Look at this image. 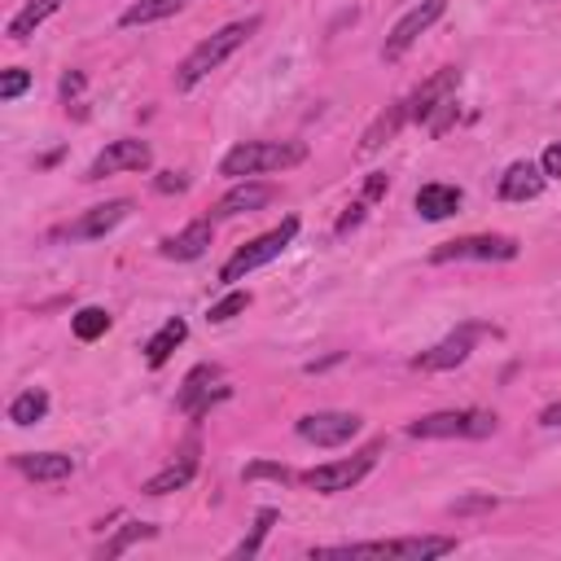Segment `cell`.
Segmentation results:
<instances>
[{
  "label": "cell",
  "mask_w": 561,
  "mask_h": 561,
  "mask_svg": "<svg viewBox=\"0 0 561 561\" xmlns=\"http://www.w3.org/2000/svg\"><path fill=\"white\" fill-rule=\"evenodd\" d=\"M57 9H61V0H26V4L9 18V39H13V44L31 39V35H35V26H39V22H48Z\"/></svg>",
  "instance_id": "cell-22"
},
{
  "label": "cell",
  "mask_w": 561,
  "mask_h": 561,
  "mask_svg": "<svg viewBox=\"0 0 561 561\" xmlns=\"http://www.w3.org/2000/svg\"><path fill=\"white\" fill-rule=\"evenodd\" d=\"M70 329H75L79 342H96V337L110 333V311H105V307H79V311L70 316Z\"/></svg>",
  "instance_id": "cell-26"
},
{
  "label": "cell",
  "mask_w": 561,
  "mask_h": 561,
  "mask_svg": "<svg viewBox=\"0 0 561 561\" xmlns=\"http://www.w3.org/2000/svg\"><path fill=\"white\" fill-rule=\"evenodd\" d=\"M26 88H31V70H18V66H13V70H4V75H0V101L22 96Z\"/></svg>",
  "instance_id": "cell-31"
},
{
  "label": "cell",
  "mask_w": 561,
  "mask_h": 561,
  "mask_svg": "<svg viewBox=\"0 0 561 561\" xmlns=\"http://www.w3.org/2000/svg\"><path fill=\"white\" fill-rule=\"evenodd\" d=\"M153 188H158V193H184V188H188V175H180V171H162V175L153 180Z\"/></svg>",
  "instance_id": "cell-33"
},
{
  "label": "cell",
  "mask_w": 561,
  "mask_h": 561,
  "mask_svg": "<svg viewBox=\"0 0 561 561\" xmlns=\"http://www.w3.org/2000/svg\"><path fill=\"white\" fill-rule=\"evenodd\" d=\"M307 158V145L302 140H241L224 153L219 171L232 175V180H250V175H263V171H285V167H298Z\"/></svg>",
  "instance_id": "cell-2"
},
{
  "label": "cell",
  "mask_w": 561,
  "mask_h": 561,
  "mask_svg": "<svg viewBox=\"0 0 561 561\" xmlns=\"http://www.w3.org/2000/svg\"><path fill=\"white\" fill-rule=\"evenodd\" d=\"M412 438H486L495 434V412L486 408H447V412H430L416 416L408 425Z\"/></svg>",
  "instance_id": "cell-3"
},
{
  "label": "cell",
  "mask_w": 561,
  "mask_h": 561,
  "mask_svg": "<svg viewBox=\"0 0 561 561\" xmlns=\"http://www.w3.org/2000/svg\"><path fill=\"white\" fill-rule=\"evenodd\" d=\"M543 167L539 162H530V158H522V162H513L504 175H500V197L504 202H530V197H539L543 193Z\"/></svg>",
  "instance_id": "cell-14"
},
{
  "label": "cell",
  "mask_w": 561,
  "mask_h": 561,
  "mask_svg": "<svg viewBox=\"0 0 561 561\" xmlns=\"http://www.w3.org/2000/svg\"><path fill=\"white\" fill-rule=\"evenodd\" d=\"M184 337H188V324H184L180 316H171V320L145 342V359H149V368H162V364L171 359V351H175Z\"/></svg>",
  "instance_id": "cell-23"
},
{
  "label": "cell",
  "mask_w": 561,
  "mask_h": 561,
  "mask_svg": "<svg viewBox=\"0 0 561 561\" xmlns=\"http://www.w3.org/2000/svg\"><path fill=\"white\" fill-rule=\"evenodd\" d=\"M149 535H153V526H149V522H127V526H123V530L101 548V557H105V561H114V557H123L136 539H149Z\"/></svg>",
  "instance_id": "cell-29"
},
{
  "label": "cell",
  "mask_w": 561,
  "mask_h": 561,
  "mask_svg": "<svg viewBox=\"0 0 561 561\" xmlns=\"http://www.w3.org/2000/svg\"><path fill=\"white\" fill-rule=\"evenodd\" d=\"M359 219H364V202H351V206H346V215L337 219V237H342V232H351Z\"/></svg>",
  "instance_id": "cell-35"
},
{
  "label": "cell",
  "mask_w": 561,
  "mask_h": 561,
  "mask_svg": "<svg viewBox=\"0 0 561 561\" xmlns=\"http://www.w3.org/2000/svg\"><path fill=\"white\" fill-rule=\"evenodd\" d=\"M193 473H197V443H188V447H184V456H180V460H171L162 473H153L140 491H145V495H171V491L188 486V482H193Z\"/></svg>",
  "instance_id": "cell-19"
},
{
  "label": "cell",
  "mask_w": 561,
  "mask_h": 561,
  "mask_svg": "<svg viewBox=\"0 0 561 561\" xmlns=\"http://www.w3.org/2000/svg\"><path fill=\"white\" fill-rule=\"evenodd\" d=\"M44 412H48V390H39V386L22 390V394L9 403V421H13V425H35V421H44Z\"/></svg>",
  "instance_id": "cell-25"
},
{
  "label": "cell",
  "mask_w": 561,
  "mask_h": 561,
  "mask_svg": "<svg viewBox=\"0 0 561 561\" xmlns=\"http://www.w3.org/2000/svg\"><path fill=\"white\" fill-rule=\"evenodd\" d=\"M482 333H486V329H478V324H465V329L447 333L438 346L421 351V355L412 359V368H425V373H443V368H456V364H465V359H469V351H473V342H478Z\"/></svg>",
  "instance_id": "cell-10"
},
{
  "label": "cell",
  "mask_w": 561,
  "mask_h": 561,
  "mask_svg": "<svg viewBox=\"0 0 561 561\" xmlns=\"http://www.w3.org/2000/svg\"><path fill=\"white\" fill-rule=\"evenodd\" d=\"M210 381H219V368H215V364H197V368L184 377V386H180V399H175V403H180L184 412H206V408H210V399H224V394H228L224 386L210 394Z\"/></svg>",
  "instance_id": "cell-16"
},
{
  "label": "cell",
  "mask_w": 561,
  "mask_h": 561,
  "mask_svg": "<svg viewBox=\"0 0 561 561\" xmlns=\"http://www.w3.org/2000/svg\"><path fill=\"white\" fill-rule=\"evenodd\" d=\"M460 210V188L456 184H421L416 188V215L421 219H447Z\"/></svg>",
  "instance_id": "cell-21"
},
{
  "label": "cell",
  "mask_w": 561,
  "mask_h": 561,
  "mask_svg": "<svg viewBox=\"0 0 561 561\" xmlns=\"http://www.w3.org/2000/svg\"><path fill=\"white\" fill-rule=\"evenodd\" d=\"M254 478H272V482H294V469H289V465H276V460H254V465H245V482H254Z\"/></svg>",
  "instance_id": "cell-30"
},
{
  "label": "cell",
  "mask_w": 561,
  "mask_h": 561,
  "mask_svg": "<svg viewBox=\"0 0 561 561\" xmlns=\"http://www.w3.org/2000/svg\"><path fill=\"white\" fill-rule=\"evenodd\" d=\"M539 167H543V175H557L561 180V145H548L543 158H539Z\"/></svg>",
  "instance_id": "cell-34"
},
{
  "label": "cell",
  "mask_w": 561,
  "mask_h": 561,
  "mask_svg": "<svg viewBox=\"0 0 561 561\" xmlns=\"http://www.w3.org/2000/svg\"><path fill=\"white\" fill-rule=\"evenodd\" d=\"M276 197V188L272 184H259V180H237L219 202H215V219H232V215H250V210H259V206H267Z\"/></svg>",
  "instance_id": "cell-13"
},
{
  "label": "cell",
  "mask_w": 561,
  "mask_h": 561,
  "mask_svg": "<svg viewBox=\"0 0 561 561\" xmlns=\"http://www.w3.org/2000/svg\"><path fill=\"white\" fill-rule=\"evenodd\" d=\"M79 88H83V75H79V70H70V75H66V79H61V96H66V101H70V96H75V92H79Z\"/></svg>",
  "instance_id": "cell-38"
},
{
  "label": "cell",
  "mask_w": 561,
  "mask_h": 561,
  "mask_svg": "<svg viewBox=\"0 0 561 561\" xmlns=\"http://www.w3.org/2000/svg\"><path fill=\"white\" fill-rule=\"evenodd\" d=\"M294 232H298V219H294V215H289V219H280V228H272V232L254 237L250 245H241V250L219 267V280H224V285H232V280H241L245 272H254V267L272 263V259L294 241Z\"/></svg>",
  "instance_id": "cell-4"
},
{
  "label": "cell",
  "mask_w": 561,
  "mask_h": 561,
  "mask_svg": "<svg viewBox=\"0 0 561 561\" xmlns=\"http://www.w3.org/2000/svg\"><path fill=\"white\" fill-rule=\"evenodd\" d=\"M495 500L491 495H473V500H460V504H451V513H473V508H491Z\"/></svg>",
  "instance_id": "cell-37"
},
{
  "label": "cell",
  "mask_w": 561,
  "mask_h": 561,
  "mask_svg": "<svg viewBox=\"0 0 561 561\" xmlns=\"http://www.w3.org/2000/svg\"><path fill=\"white\" fill-rule=\"evenodd\" d=\"M188 0H136V4H127L123 9V26H149V22H162V18H171V13H180Z\"/></svg>",
  "instance_id": "cell-24"
},
{
  "label": "cell",
  "mask_w": 561,
  "mask_h": 561,
  "mask_svg": "<svg viewBox=\"0 0 561 561\" xmlns=\"http://www.w3.org/2000/svg\"><path fill=\"white\" fill-rule=\"evenodd\" d=\"M377 443L373 447H364V451H355V456H346V460H329V465H316V469H307V473H298V482L307 486V491H320V495H337V491H351L373 465H377Z\"/></svg>",
  "instance_id": "cell-5"
},
{
  "label": "cell",
  "mask_w": 561,
  "mask_h": 561,
  "mask_svg": "<svg viewBox=\"0 0 561 561\" xmlns=\"http://www.w3.org/2000/svg\"><path fill=\"white\" fill-rule=\"evenodd\" d=\"M149 162H153V149L145 140H136V136H123V140H110L92 158V167H88L83 180H105V175H118V171H145Z\"/></svg>",
  "instance_id": "cell-9"
},
{
  "label": "cell",
  "mask_w": 561,
  "mask_h": 561,
  "mask_svg": "<svg viewBox=\"0 0 561 561\" xmlns=\"http://www.w3.org/2000/svg\"><path fill=\"white\" fill-rule=\"evenodd\" d=\"M412 118V110H408V101H394V105H386L368 127H364V136H359V153L368 158V153H377L386 140H394V131L403 127Z\"/></svg>",
  "instance_id": "cell-18"
},
{
  "label": "cell",
  "mask_w": 561,
  "mask_h": 561,
  "mask_svg": "<svg viewBox=\"0 0 561 561\" xmlns=\"http://www.w3.org/2000/svg\"><path fill=\"white\" fill-rule=\"evenodd\" d=\"M456 88H460V70H456V66H443L438 75H430V79L408 96L412 118H416V123H425V118H430V110H438L443 101H451V96H456Z\"/></svg>",
  "instance_id": "cell-12"
},
{
  "label": "cell",
  "mask_w": 561,
  "mask_h": 561,
  "mask_svg": "<svg viewBox=\"0 0 561 561\" xmlns=\"http://www.w3.org/2000/svg\"><path fill=\"white\" fill-rule=\"evenodd\" d=\"M539 425H561V403H548V408L539 412Z\"/></svg>",
  "instance_id": "cell-39"
},
{
  "label": "cell",
  "mask_w": 561,
  "mask_h": 561,
  "mask_svg": "<svg viewBox=\"0 0 561 561\" xmlns=\"http://www.w3.org/2000/svg\"><path fill=\"white\" fill-rule=\"evenodd\" d=\"M131 215V202L127 197H114V202H101L92 210H83L75 224H66L57 237H70V241H92V237H105L110 228H118L123 219Z\"/></svg>",
  "instance_id": "cell-11"
},
{
  "label": "cell",
  "mask_w": 561,
  "mask_h": 561,
  "mask_svg": "<svg viewBox=\"0 0 561 561\" xmlns=\"http://www.w3.org/2000/svg\"><path fill=\"white\" fill-rule=\"evenodd\" d=\"M250 307V289H228L219 302H210V311H206V320L210 324H228L232 316H241Z\"/></svg>",
  "instance_id": "cell-28"
},
{
  "label": "cell",
  "mask_w": 561,
  "mask_h": 561,
  "mask_svg": "<svg viewBox=\"0 0 561 561\" xmlns=\"http://www.w3.org/2000/svg\"><path fill=\"white\" fill-rule=\"evenodd\" d=\"M386 184H390V180H386L381 171H373V175H368V184H364V197H368V202H373V197H381V193H386Z\"/></svg>",
  "instance_id": "cell-36"
},
{
  "label": "cell",
  "mask_w": 561,
  "mask_h": 561,
  "mask_svg": "<svg viewBox=\"0 0 561 561\" xmlns=\"http://www.w3.org/2000/svg\"><path fill=\"white\" fill-rule=\"evenodd\" d=\"M451 259H478V263H508L517 259V241L504 232H478V237H456L430 250V263H451Z\"/></svg>",
  "instance_id": "cell-6"
},
{
  "label": "cell",
  "mask_w": 561,
  "mask_h": 561,
  "mask_svg": "<svg viewBox=\"0 0 561 561\" xmlns=\"http://www.w3.org/2000/svg\"><path fill=\"white\" fill-rule=\"evenodd\" d=\"M272 522H276V508H259V517H254V526H250V535L232 548V557L241 561V557H254L259 548H263V539H267V530H272Z\"/></svg>",
  "instance_id": "cell-27"
},
{
  "label": "cell",
  "mask_w": 561,
  "mask_h": 561,
  "mask_svg": "<svg viewBox=\"0 0 561 561\" xmlns=\"http://www.w3.org/2000/svg\"><path fill=\"white\" fill-rule=\"evenodd\" d=\"M451 118H456V96H451V101H443L438 110H430V118H425V127H430L434 136H443V131L451 127Z\"/></svg>",
  "instance_id": "cell-32"
},
{
  "label": "cell",
  "mask_w": 561,
  "mask_h": 561,
  "mask_svg": "<svg viewBox=\"0 0 561 561\" xmlns=\"http://www.w3.org/2000/svg\"><path fill=\"white\" fill-rule=\"evenodd\" d=\"M456 552V539L451 535H408V539H390V557H403V561H430V557H447Z\"/></svg>",
  "instance_id": "cell-20"
},
{
  "label": "cell",
  "mask_w": 561,
  "mask_h": 561,
  "mask_svg": "<svg viewBox=\"0 0 561 561\" xmlns=\"http://www.w3.org/2000/svg\"><path fill=\"white\" fill-rule=\"evenodd\" d=\"M443 13H447V0H421V4H412V9L390 26V35H386V44H381V57H386V61H399Z\"/></svg>",
  "instance_id": "cell-7"
},
{
  "label": "cell",
  "mask_w": 561,
  "mask_h": 561,
  "mask_svg": "<svg viewBox=\"0 0 561 561\" xmlns=\"http://www.w3.org/2000/svg\"><path fill=\"white\" fill-rule=\"evenodd\" d=\"M13 465L31 478V482H66L75 473V460L61 456V451H22L13 456Z\"/></svg>",
  "instance_id": "cell-17"
},
{
  "label": "cell",
  "mask_w": 561,
  "mask_h": 561,
  "mask_svg": "<svg viewBox=\"0 0 561 561\" xmlns=\"http://www.w3.org/2000/svg\"><path fill=\"white\" fill-rule=\"evenodd\" d=\"M254 31H259V18H241V22H228V26H219L215 35H206V39L180 61V70H175V88H180V92L197 88V83H202L210 70H219V66H224V61L254 35Z\"/></svg>",
  "instance_id": "cell-1"
},
{
  "label": "cell",
  "mask_w": 561,
  "mask_h": 561,
  "mask_svg": "<svg viewBox=\"0 0 561 561\" xmlns=\"http://www.w3.org/2000/svg\"><path fill=\"white\" fill-rule=\"evenodd\" d=\"M210 219H193L188 228H180L175 237H162V245H158V254L162 259H180V263H188V259H197V254H206V245H210Z\"/></svg>",
  "instance_id": "cell-15"
},
{
  "label": "cell",
  "mask_w": 561,
  "mask_h": 561,
  "mask_svg": "<svg viewBox=\"0 0 561 561\" xmlns=\"http://www.w3.org/2000/svg\"><path fill=\"white\" fill-rule=\"evenodd\" d=\"M294 434L316 447H342L359 434V416L355 412H307L294 421Z\"/></svg>",
  "instance_id": "cell-8"
}]
</instances>
